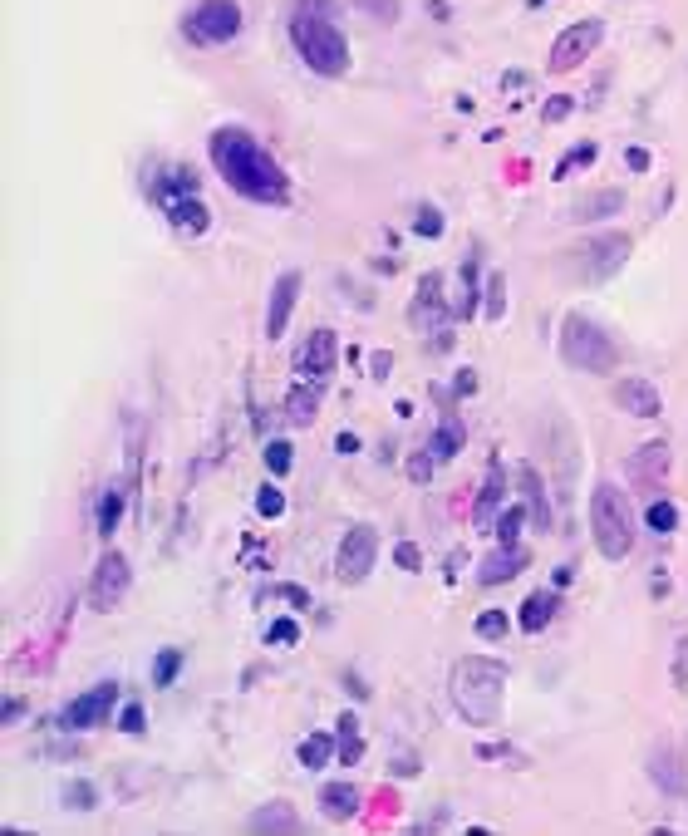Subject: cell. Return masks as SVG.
Wrapping results in <instances>:
<instances>
[{
    "label": "cell",
    "mask_w": 688,
    "mask_h": 836,
    "mask_svg": "<svg viewBox=\"0 0 688 836\" xmlns=\"http://www.w3.org/2000/svg\"><path fill=\"white\" fill-rule=\"evenodd\" d=\"M335 753H340V738H330V733H310V738L300 743V768L320 773V768H330Z\"/></svg>",
    "instance_id": "29"
},
{
    "label": "cell",
    "mask_w": 688,
    "mask_h": 836,
    "mask_svg": "<svg viewBox=\"0 0 688 836\" xmlns=\"http://www.w3.org/2000/svg\"><path fill=\"white\" fill-rule=\"evenodd\" d=\"M349 694H354V699H369V689H364V679H359V674H349Z\"/></svg>",
    "instance_id": "55"
},
{
    "label": "cell",
    "mask_w": 688,
    "mask_h": 836,
    "mask_svg": "<svg viewBox=\"0 0 688 836\" xmlns=\"http://www.w3.org/2000/svg\"><path fill=\"white\" fill-rule=\"evenodd\" d=\"M507 635V615L502 610H482L477 615V640H502Z\"/></svg>",
    "instance_id": "43"
},
{
    "label": "cell",
    "mask_w": 688,
    "mask_h": 836,
    "mask_svg": "<svg viewBox=\"0 0 688 836\" xmlns=\"http://www.w3.org/2000/svg\"><path fill=\"white\" fill-rule=\"evenodd\" d=\"M182 35L192 45H227L241 35V5L236 0H202L187 20H182Z\"/></svg>",
    "instance_id": "7"
},
{
    "label": "cell",
    "mask_w": 688,
    "mask_h": 836,
    "mask_svg": "<svg viewBox=\"0 0 688 836\" xmlns=\"http://www.w3.org/2000/svg\"><path fill=\"white\" fill-rule=\"evenodd\" d=\"M644 522H649V532H659V537H669L674 527H679V507L674 502H649V512H644Z\"/></svg>",
    "instance_id": "33"
},
{
    "label": "cell",
    "mask_w": 688,
    "mask_h": 836,
    "mask_svg": "<svg viewBox=\"0 0 688 836\" xmlns=\"http://www.w3.org/2000/svg\"><path fill=\"white\" fill-rule=\"evenodd\" d=\"M114 704H118V684H94V689H84L79 699H69V704H64V714H59V728H69V733L99 728V723H109Z\"/></svg>",
    "instance_id": "10"
},
{
    "label": "cell",
    "mask_w": 688,
    "mask_h": 836,
    "mask_svg": "<svg viewBox=\"0 0 688 836\" xmlns=\"http://www.w3.org/2000/svg\"><path fill=\"white\" fill-rule=\"evenodd\" d=\"M620 212H625V192L620 187H600V192L580 197L571 207L575 222H605V217H620Z\"/></svg>",
    "instance_id": "21"
},
{
    "label": "cell",
    "mask_w": 688,
    "mask_h": 836,
    "mask_svg": "<svg viewBox=\"0 0 688 836\" xmlns=\"http://www.w3.org/2000/svg\"><path fill=\"white\" fill-rule=\"evenodd\" d=\"M408 320H413L418 330H428V335H438L443 320H453V300H443V276H438V271H428V276L418 281V296H413Z\"/></svg>",
    "instance_id": "13"
},
{
    "label": "cell",
    "mask_w": 688,
    "mask_h": 836,
    "mask_svg": "<svg viewBox=\"0 0 688 836\" xmlns=\"http://www.w3.org/2000/svg\"><path fill=\"white\" fill-rule=\"evenodd\" d=\"M315 10H295L290 20V40L300 50L305 69H315L320 79H344L349 69V40L344 30L330 20V0H310Z\"/></svg>",
    "instance_id": "3"
},
{
    "label": "cell",
    "mask_w": 688,
    "mask_h": 836,
    "mask_svg": "<svg viewBox=\"0 0 688 836\" xmlns=\"http://www.w3.org/2000/svg\"><path fill=\"white\" fill-rule=\"evenodd\" d=\"M168 212V222L177 227V232H187V237H202L207 227H212V212H207V202L192 192V197H177V202H168L163 207Z\"/></svg>",
    "instance_id": "20"
},
{
    "label": "cell",
    "mask_w": 688,
    "mask_h": 836,
    "mask_svg": "<svg viewBox=\"0 0 688 836\" xmlns=\"http://www.w3.org/2000/svg\"><path fill=\"white\" fill-rule=\"evenodd\" d=\"M394 773H399V777H413V773H418V763H413V758H399V768H394Z\"/></svg>",
    "instance_id": "56"
},
{
    "label": "cell",
    "mask_w": 688,
    "mask_h": 836,
    "mask_svg": "<svg viewBox=\"0 0 688 836\" xmlns=\"http://www.w3.org/2000/svg\"><path fill=\"white\" fill-rule=\"evenodd\" d=\"M502 497H507V478H502V463H487V473H482V487H477V507H472V522H477L482 532H492V527H497V517H502Z\"/></svg>",
    "instance_id": "16"
},
{
    "label": "cell",
    "mask_w": 688,
    "mask_h": 836,
    "mask_svg": "<svg viewBox=\"0 0 688 836\" xmlns=\"http://www.w3.org/2000/svg\"><path fill=\"white\" fill-rule=\"evenodd\" d=\"M128 581H133L128 556L123 551H104L99 566H94V581H89V605L94 610H114L118 600L128 596Z\"/></svg>",
    "instance_id": "11"
},
{
    "label": "cell",
    "mask_w": 688,
    "mask_h": 836,
    "mask_svg": "<svg viewBox=\"0 0 688 836\" xmlns=\"http://www.w3.org/2000/svg\"><path fill=\"white\" fill-rule=\"evenodd\" d=\"M148 192H153L158 207H168V202H177V197H192V192H197V178H192L187 168H168L163 178L148 182Z\"/></svg>",
    "instance_id": "27"
},
{
    "label": "cell",
    "mask_w": 688,
    "mask_h": 836,
    "mask_svg": "<svg viewBox=\"0 0 688 836\" xmlns=\"http://www.w3.org/2000/svg\"><path fill=\"white\" fill-rule=\"evenodd\" d=\"M561 359L571 369H580V374H615L620 350L590 315H566L561 320Z\"/></svg>",
    "instance_id": "5"
},
{
    "label": "cell",
    "mask_w": 688,
    "mask_h": 836,
    "mask_svg": "<svg viewBox=\"0 0 688 836\" xmlns=\"http://www.w3.org/2000/svg\"><path fill=\"white\" fill-rule=\"evenodd\" d=\"M526 546H497L487 561H482V571H477V581L482 586H502V581H512V576H521L526 571Z\"/></svg>",
    "instance_id": "19"
},
{
    "label": "cell",
    "mask_w": 688,
    "mask_h": 836,
    "mask_svg": "<svg viewBox=\"0 0 688 836\" xmlns=\"http://www.w3.org/2000/svg\"><path fill=\"white\" fill-rule=\"evenodd\" d=\"M630 168H634V173H644V168H649V153H644V148H630Z\"/></svg>",
    "instance_id": "53"
},
{
    "label": "cell",
    "mask_w": 688,
    "mask_h": 836,
    "mask_svg": "<svg viewBox=\"0 0 688 836\" xmlns=\"http://www.w3.org/2000/svg\"><path fill=\"white\" fill-rule=\"evenodd\" d=\"M630 478L639 482V487H649V492L669 478V443H664V438H659V443H644V448L634 453V458H630Z\"/></svg>",
    "instance_id": "18"
},
{
    "label": "cell",
    "mask_w": 688,
    "mask_h": 836,
    "mask_svg": "<svg viewBox=\"0 0 688 836\" xmlns=\"http://www.w3.org/2000/svg\"><path fill=\"white\" fill-rule=\"evenodd\" d=\"M674 684L688 689V635L679 640V650H674Z\"/></svg>",
    "instance_id": "49"
},
{
    "label": "cell",
    "mask_w": 688,
    "mask_h": 836,
    "mask_svg": "<svg viewBox=\"0 0 688 836\" xmlns=\"http://www.w3.org/2000/svg\"><path fill=\"white\" fill-rule=\"evenodd\" d=\"M335 359H340V340H335V330H310L305 335V345L295 350V374L300 379H310V384H325L330 374H335Z\"/></svg>",
    "instance_id": "12"
},
{
    "label": "cell",
    "mask_w": 688,
    "mask_h": 836,
    "mask_svg": "<svg viewBox=\"0 0 688 836\" xmlns=\"http://www.w3.org/2000/svg\"><path fill=\"white\" fill-rule=\"evenodd\" d=\"M207 153H212V168L227 178L231 192H241L246 202H261V207H281L290 197V178L286 168L246 133V128H217L207 138Z\"/></svg>",
    "instance_id": "1"
},
{
    "label": "cell",
    "mask_w": 688,
    "mask_h": 836,
    "mask_svg": "<svg viewBox=\"0 0 688 836\" xmlns=\"http://www.w3.org/2000/svg\"><path fill=\"white\" fill-rule=\"evenodd\" d=\"M340 758H344V768L364 758V738H359V718L354 714L340 718Z\"/></svg>",
    "instance_id": "31"
},
{
    "label": "cell",
    "mask_w": 688,
    "mask_h": 836,
    "mask_svg": "<svg viewBox=\"0 0 688 836\" xmlns=\"http://www.w3.org/2000/svg\"><path fill=\"white\" fill-rule=\"evenodd\" d=\"M290 453H295V448H290L286 438H271V443H266V453H261V458H266V468H271V473H276V478H286V473H290V463H295V458H290Z\"/></svg>",
    "instance_id": "39"
},
{
    "label": "cell",
    "mask_w": 688,
    "mask_h": 836,
    "mask_svg": "<svg viewBox=\"0 0 688 836\" xmlns=\"http://www.w3.org/2000/svg\"><path fill=\"white\" fill-rule=\"evenodd\" d=\"M246 827H251V832H295V827H300V812H295L290 802H266V807L251 812Z\"/></svg>",
    "instance_id": "24"
},
{
    "label": "cell",
    "mask_w": 688,
    "mask_h": 836,
    "mask_svg": "<svg viewBox=\"0 0 688 836\" xmlns=\"http://www.w3.org/2000/svg\"><path fill=\"white\" fill-rule=\"evenodd\" d=\"M354 5H359L369 20H379V25H399V10H403L399 0H354Z\"/></svg>",
    "instance_id": "40"
},
{
    "label": "cell",
    "mask_w": 688,
    "mask_h": 836,
    "mask_svg": "<svg viewBox=\"0 0 688 836\" xmlns=\"http://www.w3.org/2000/svg\"><path fill=\"white\" fill-rule=\"evenodd\" d=\"M374 561H379V537H374V527H349L340 541V551H335V576H340L344 586H359V581H369Z\"/></svg>",
    "instance_id": "8"
},
{
    "label": "cell",
    "mask_w": 688,
    "mask_h": 836,
    "mask_svg": "<svg viewBox=\"0 0 688 836\" xmlns=\"http://www.w3.org/2000/svg\"><path fill=\"white\" fill-rule=\"evenodd\" d=\"M300 286H305L300 271H281V276H276V286H271V310H266V340H281V335H286L290 310H295V300H300Z\"/></svg>",
    "instance_id": "14"
},
{
    "label": "cell",
    "mask_w": 688,
    "mask_h": 836,
    "mask_svg": "<svg viewBox=\"0 0 688 836\" xmlns=\"http://www.w3.org/2000/svg\"><path fill=\"white\" fill-rule=\"evenodd\" d=\"M320 389H325V384H310V379H300V384L290 389V399H286L290 423H315V414H320Z\"/></svg>",
    "instance_id": "28"
},
{
    "label": "cell",
    "mask_w": 688,
    "mask_h": 836,
    "mask_svg": "<svg viewBox=\"0 0 688 836\" xmlns=\"http://www.w3.org/2000/svg\"><path fill=\"white\" fill-rule=\"evenodd\" d=\"M649 777L659 782V792H684V758L664 743V748L649 758Z\"/></svg>",
    "instance_id": "25"
},
{
    "label": "cell",
    "mask_w": 688,
    "mask_h": 836,
    "mask_svg": "<svg viewBox=\"0 0 688 836\" xmlns=\"http://www.w3.org/2000/svg\"><path fill=\"white\" fill-rule=\"evenodd\" d=\"M448 689H453V709L472 728H497L507 704V664L487 655H462L448 674Z\"/></svg>",
    "instance_id": "2"
},
{
    "label": "cell",
    "mask_w": 688,
    "mask_h": 836,
    "mask_svg": "<svg viewBox=\"0 0 688 836\" xmlns=\"http://www.w3.org/2000/svg\"><path fill=\"white\" fill-rule=\"evenodd\" d=\"M394 561H399L403 571H423V551H418L413 541H399V546H394Z\"/></svg>",
    "instance_id": "45"
},
{
    "label": "cell",
    "mask_w": 688,
    "mask_h": 836,
    "mask_svg": "<svg viewBox=\"0 0 688 836\" xmlns=\"http://www.w3.org/2000/svg\"><path fill=\"white\" fill-rule=\"evenodd\" d=\"M369 369H374V379H384V374L394 369V355H389V350H379V355H369Z\"/></svg>",
    "instance_id": "50"
},
{
    "label": "cell",
    "mask_w": 688,
    "mask_h": 836,
    "mask_svg": "<svg viewBox=\"0 0 688 836\" xmlns=\"http://www.w3.org/2000/svg\"><path fill=\"white\" fill-rule=\"evenodd\" d=\"M502 310H507V281H502V271H497V276H487V291H482V315H487V320H502Z\"/></svg>",
    "instance_id": "36"
},
{
    "label": "cell",
    "mask_w": 688,
    "mask_h": 836,
    "mask_svg": "<svg viewBox=\"0 0 688 836\" xmlns=\"http://www.w3.org/2000/svg\"><path fill=\"white\" fill-rule=\"evenodd\" d=\"M516 487H521V507H526V517H531V527L536 532H551V502H546V487L536 478V468H516Z\"/></svg>",
    "instance_id": "17"
},
{
    "label": "cell",
    "mask_w": 688,
    "mask_h": 836,
    "mask_svg": "<svg viewBox=\"0 0 688 836\" xmlns=\"http://www.w3.org/2000/svg\"><path fill=\"white\" fill-rule=\"evenodd\" d=\"M359 802H364V792H359L354 782H325V787H320V812H325L330 822H349V817L359 812Z\"/></svg>",
    "instance_id": "23"
},
{
    "label": "cell",
    "mask_w": 688,
    "mask_h": 836,
    "mask_svg": "<svg viewBox=\"0 0 688 836\" xmlns=\"http://www.w3.org/2000/svg\"><path fill=\"white\" fill-rule=\"evenodd\" d=\"M64 802H69V812H94L99 792H94L89 782H69V787H64Z\"/></svg>",
    "instance_id": "42"
},
{
    "label": "cell",
    "mask_w": 688,
    "mask_h": 836,
    "mask_svg": "<svg viewBox=\"0 0 688 836\" xmlns=\"http://www.w3.org/2000/svg\"><path fill=\"white\" fill-rule=\"evenodd\" d=\"M20 714H25V704H20V699H5V714H0V718H5V723H15Z\"/></svg>",
    "instance_id": "54"
},
{
    "label": "cell",
    "mask_w": 688,
    "mask_h": 836,
    "mask_svg": "<svg viewBox=\"0 0 688 836\" xmlns=\"http://www.w3.org/2000/svg\"><path fill=\"white\" fill-rule=\"evenodd\" d=\"M433 463H438V458L423 448L418 458H408V478H413V482H428V478H433Z\"/></svg>",
    "instance_id": "47"
},
{
    "label": "cell",
    "mask_w": 688,
    "mask_h": 836,
    "mask_svg": "<svg viewBox=\"0 0 688 836\" xmlns=\"http://www.w3.org/2000/svg\"><path fill=\"white\" fill-rule=\"evenodd\" d=\"M634 241L625 232H595L590 241H580L575 251H566V276H580V281H610L625 261H630Z\"/></svg>",
    "instance_id": "6"
},
{
    "label": "cell",
    "mask_w": 688,
    "mask_h": 836,
    "mask_svg": "<svg viewBox=\"0 0 688 836\" xmlns=\"http://www.w3.org/2000/svg\"><path fill=\"white\" fill-rule=\"evenodd\" d=\"M256 512H261L266 522H276V517L286 512V497H281V487H271V482H266V487L256 492Z\"/></svg>",
    "instance_id": "41"
},
{
    "label": "cell",
    "mask_w": 688,
    "mask_h": 836,
    "mask_svg": "<svg viewBox=\"0 0 688 836\" xmlns=\"http://www.w3.org/2000/svg\"><path fill=\"white\" fill-rule=\"evenodd\" d=\"M595 158H600V148H595V143H580V148H571V153L556 163V178H571L575 168H590Z\"/></svg>",
    "instance_id": "37"
},
{
    "label": "cell",
    "mask_w": 688,
    "mask_h": 836,
    "mask_svg": "<svg viewBox=\"0 0 688 836\" xmlns=\"http://www.w3.org/2000/svg\"><path fill=\"white\" fill-rule=\"evenodd\" d=\"M575 114V99L571 94H556L551 104H546V123H566Z\"/></svg>",
    "instance_id": "46"
},
{
    "label": "cell",
    "mask_w": 688,
    "mask_h": 836,
    "mask_svg": "<svg viewBox=\"0 0 688 836\" xmlns=\"http://www.w3.org/2000/svg\"><path fill=\"white\" fill-rule=\"evenodd\" d=\"M462 443H467V428H462L458 414H448L443 423H438V433L428 438V453H433L438 463H448V458H458L462 453Z\"/></svg>",
    "instance_id": "26"
},
{
    "label": "cell",
    "mask_w": 688,
    "mask_h": 836,
    "mask_svg": "<svg viewBox=\"0 0 688 836\" xmlns=\"http://www.w3.org/2000/svg\"><path fill=\"white\" fill-rule=\"evenodd\" d=\"M521 522H531V517H526V507H502V517H497L492 537L502 541V546H516V537H521Z\"/></svg>",
    "instance_id": "34"
},
{
    "label": "cell",
    "mask_w": 688,
    "mask_h": 836,
    "mask_svg": "<svg viewBox=\"0 0 688 836\" xmlns=\"http://www.w3.org/2000/svg\"><path fill=\"white\" fill-rule=\"evenodd\" d=\"M413 232H418V237H443V212H438V207H433V202H423V207H418V212H413Z\"/></svg>",
    "instance_id": "38"
},
{
    "label": "cell",
    "mask_w": 688,
    "mask_h": 836,
    "mask_svg": "<svg viewBox=\"0 0 688 836\" xmlns=\"http://www.w3.org/2000/svg\"><path fill=\"white\" fill-rule=\"evenodd\" d=\"M143 723H148L143 704H128V709L118 714V728H123V733H143Z\"/></svg>",
    "instance_id": "48"
},
{
    "label": "cell",
    "mask_w": 688,
    "mask_h": 836,
    "mask_svg": "<svg viewBox=\"0 0 688 836\" xmlns=\"http://www.w3.org/2000/svg\"><path fill=\"white\" fill-rule=\"evenodd\" d=\"M472 389H477V369H462L458 384H453V394H472Z\"/></svg>",
    "instance_id": "51"
},
{
    "label": "cell",
    "mask_w": 688,
    "mask_h": 836,
    "mask_svg": "<svg viewBox=\"0 0 688 836\" xmlns=\"http://www.w3.org/2000/svg\"><path fill=\"white\" fill-rule=\"evenodd\" d=\"M354 448H359V433H340V438H335V453H344V458H349Z\"/></svg>",
    "instance_id": "52"
},
{
    "label": "cell",
    "mask_w": 688,
    "mask_h": 836,
    "mask_svg": "<svg viewBox=\"0 0 688 836\" xmlns=\"http://www.w3.org/2000/svg\"><path fill=\"white\" fill-rule=\"evenodd\" d=\"M590 537L605 561H625L634 551V507L610 478H600L590 492Z\"/></svg>",
    "instance_id": "4"
},
{
    "label": "cell",
    "mask_w": 688,
    "mask_h": 836,
    "mask_svg": "<svg viewBox=\"0 0 688 836\" xmlns=\"http://www.w3.org/2000/svg\"><path fill=\"white\" fill-rule=\"evenodd\" d=\"M600 40H605V25H600V20H575V25H566V30L556 35V45H551V74H571L580 60L595 55Z\"/></svg>",
    "instance_id": "9"
},
{
    "label": "cell",
    "mask_w": 688,
    "mask_h": 836,
    "mask_svg": "<svg viewBox=\"0 0 688 836\" xmlns=\"http://www.w3.org/2000/svg\"><path fill=\"white\" fill-rule=\"evenodd\" d=\"M118 517H123V487H109L104 502H99V537L104 541H109V532L118 527Z\"/></svg>",
    "instance_id": "35"
},
{
    "label": "cell",
    "mask_w": 688,
    "mask_h": 836,
    "mask_svg": "<svg viewBox=\"0 0 688 836\" xmlns=\"http://www.w3.org/2000/svg\"><path fill=\"white\" fill-rule=\"evenodd\" d=\"M182 664H187V650H163V655L153 659V684H158V689H172V679L182 674Z\"/></svg>",
    "instance_id": "32"
},
{
    "label": "cell",
    "mask_w": 688,
    "mask_h": 836,
    "mask_svg": "<svg viewBox=\"0 0 688 836\" xmlns=\"http://www.w3.org/2000/svg\"><path fill=\"white\" fill-rule=\"evenodd\" d=\"M300 640V625L295 620H276L271 630H266V645H295Z\"/></svg>",
    "instance_id": "44"
},
{
    "label": "cell",
    "mask_w": 688,
    "mask_h": 836,
    "mask_svg": "<svg viewBox=\"0 0 688 836\" xmlns=\"http://www.w3.org/2000/svg\"><path fill=\"white\" fill-rule=\"evenodd\" d=\"M615 404L634 418H659L664 414V394L649 384V379H639V374H625V379H615Z\"/></svg>",
    "instance_id": "15"
},
{
    "label": "cell",
    "mask_w": 688,
    "mask_h": 836,
    "mask_svg": "<svg viewBox=\"0 0 688 836\" xmlns=\"http://www.w3.org/2000/svg\"><path fill=\"white\" fill-rule=\"evenodd\" d=\"M477 256L462 266V281H458V296H453V320H472L477 315Z\"/></svg>",
    "instance_id": "30"
},
{
    "label": "cell",
    "mask_w": 688,
    "mask_h": 836,
    "mask_svg": "<svg viewBox=\"0 0 688 836\" xmlns=\"http://www.w3.org/2000/svg\"><path fill=\"white\" fill-rule=\"evenodd\" d=\"M556 610H561V586H551V591H531L526 605H521V630H526V635H541V630L556 620Z\"/></svg>",
    "instance_id": "22"
}]
</instances>
